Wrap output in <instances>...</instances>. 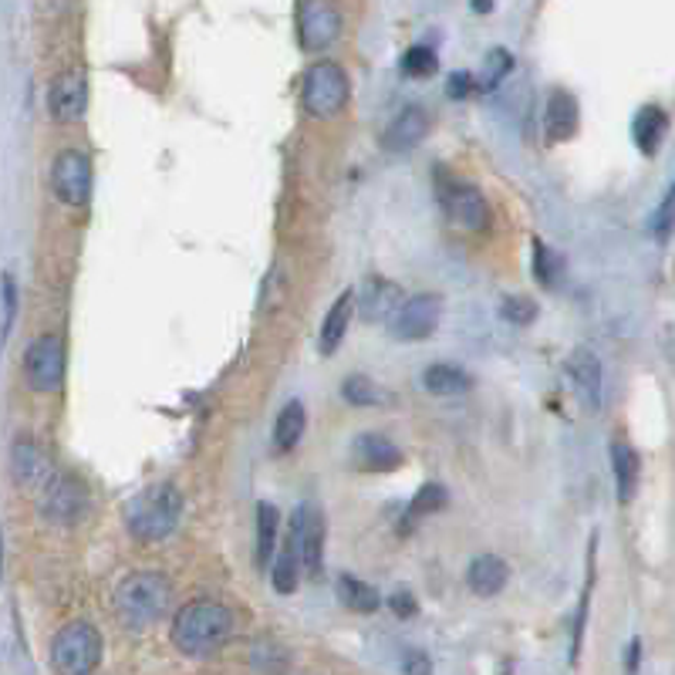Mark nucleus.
Here are the masks:
<instances>
[{
    "label": "nucleus",
    "instance_id": "obj_31",
    "mask_svg": "<svg viewBox=\"0 0 675 675\" xmlns=\"http://www.w3.org/2000/svg\"><path fill=\"white\" fill-rule=\"evenodd\" d=\"M449 504V493L443 483H425L419 486V493L412 496V504H409V514L412 517H425V514H436Z\"/></svg>",
    "mask_w": 675,
    "mask_h": 675
},
{
    "label": "nucleus",
    "instance_id": "obj_37",
    "mask_svg": "<svg viewBox=\"0 0 675 675\" xmlns=\"http://www.w3.org/2000/svg\"><path fill=\"white\" fill-rule=\"evenodd\" d=\"M430 655L425 652H419V649H409L406 655H402V672L406 675H430Z\"/></svg>",
    "mask_w": 675,
    "mask_h": 675
},
{
    "label": "nucleus",
    "instance_id": "obj_26",
    "mask_svg": "<svg viewBox=\"0 0 675 675\" xmlns=\"http://www.w3.org/2000/svg\"><path fill=\"white\" fill-rule=\"evenodd\" d=\"M304 425H308V412H304V402L291 399L277 412V422H274V446L277 453H291L301 436H304Z\"/></svg>",
    "mask_w": 675,
    "mask_h": 675
},
{
    "label": "nucleus",
    "instance_id": "obj_27",
    "mask_svg": "<svg viewBox=\"0 0 675 675\" xmlns=\"http://www.w3.org/2000/svg\"><path fill=\"white\" fill-rule=\"evenodd\" d=\"M277 534H280V510L267 501L257 504V564L270 567L277 554Z\"/></svg>",
    "mask_w": 675,
    "mask_h": 675
},
{
    "label": "nucleus",
    "instance_id": "obj_13",
    "mask_svg": "<svg viewBox=\"0 0 675 675\" xmlns=\"http://www.w3.org/2000/svg\"><path fill=\"white\" fill-rule=\"evenodd\" d=\"M88 105V82L85 71H61L48 88V112L55 122H79Z\"/></svg>",
    "mask_w": 675,
    "mask_h": 675
},
{
    "label": "nucleus",
    "instance_id": "obj_20",
    "mask_svg": "<svg viewBox=\"0 0 675 675\" xmlns=\"http://www.w3.org/2000/svg\"><path fill=\"white\" fill-rule=\"evenodd\" d=\"M270 581L280 594H291L298 588V578H301V554H298V538H294V530L288 527V538H284L280 551L274 554L270 561Z\"/></svg>",
    "mask_w": 675,
    "mask_h": 675
},
{
    "label": "nucleus",
    "instance_id": "obj_30",
    "mask_svg": "<svg viewBox=\"0 0 675 675\" xmlns=\"http://www.w3.org/2000/svg\"><path fill=\"white\" fill-rule=\"evenodd\" d=\"M341 399H345L348 406L372 409V406H382L388 396L382 393V388H378L372 378H365V375H348V378L341 382Z\"/></svg>",
    "mask_w": 675,
    "mask_h": 675
},
{
    "label": "nucleus",
    "instance_id": "obj_2",
    "mask_svg": "<svg viewBox=\"0 0 675 675\" xmlns=\"http://www.w3.org/2000/svg\"><path fill=\"white\" fill-rule=\"evenodd\" d=\"M180 517H183V493L172 483H156L149 490H142L125 507L129 534L146 544L166 541L180 527Z\"/></svg>",
    "mask_w": 675,
    "mask_h": 675
},
{
    "label": "nucleus",
    "instance_id": "obj_9",
    "mask_svg": "<svg viewBox=\"0 0 675 675\" xmlns=\"http://www.w3.org/2000/svg\"><path fill=\"white\" fill-rule=\"evenodd\" d=\"M51 190L68 206H85L92 196V162L79 149H64L51 162Z\"/></svg>",
    "mask_w": 675,
    "mask_h": 675
},
{
    "label": "nucleus",
    "instance_id": "obj_41",
    "mask_svg": "<svg viewBox=\"0 0 675 675\" xmlns=\"http://www.w3.org/2000/svg\"><path fill=\"white\" fill-rule=\"evenodd\" d=\"M0 564H4V551H0Z\"/></svg>",
    "mask_w": 675,
    "mask_h": 675
},
{
    "label": "nucleus",
    "instance_id": "obj_14",
    "mask_svg": "<svg viewBox=\"0 0 675 675\" xmlns=\"http://www.w3.org/2000/svg\"><path fill=\"white\" fill-rule=\"evenodd\" d=\"M425 135H430V116H425V109H419V105H406V109L382 132V149L409 153Z\"/></svg>",
    "mask_w": 675,
    "mask_h": 675
},
{
    "label": "nucleus",
    "instance_id": "obj_12",
    "mask_svg": "<svg viewBox=\"0 0 675 675\" xmlns=\"http://www.w3.org/2000/svg\"><path fill=\"white\" fill-rule=\"evenodd\" d=\"M341 14L335 4H301L298 8V41L304 51H325L338 41Z\"/></svg>",
    "mask_w": 675,
    "mask_h": 675
},
{
    "label": "nucleus",
    "instance_id": "obj_15",
    "mask_svg": "<svg viewBox=\"0 0 675 675\" xmlns=\"http://www.w3.org/2000/svg\"><path fill=\"white\" fill-rule=\"evenodd\" d=\"M351 456H354V463L369 473H388V470L402 467V449L382 433H362L351 443Z\"/></svg>",
    "mask_w": 675,
    "mask_h": 675
},
{
    "label": "nucleus",
    "instance_id": "obj_4",
    "mask_svg": "<svg viewBox=\"0 0 675 675\" xmlns=\"http://www.w3.org/2000/svg\"><path fill=\"white\" fill-rule=\"evenodd\" d=\"M101 662V635L88 622L64 625L51 642V665L58 675H92Z\"/></svg>",
    "mask_w": 675,
    "mask_h": 675
},
{
    "label": "nucleus",
    "instance_id": "obj_40",
    "mask_svg": "<svg viewBox=\"0 0 675 675\" xmlns=\"http://www.w3.org/2000/svg\"><path fill=\"white\" fill-rule=\"evenodd\" d=\"M638 655H642V642H638V638H631V646H628V665H625L628 675L638 668Z\"/></svg>",
    "mask_w": 675,
    "mask_h": 675
},
{
    "label": "nucleus",
    "instance_id": "obj_29",
    "mask_svg": "<svg viewBox=\"0 0 675 675\" xmlns=\"http://www.w3.org/2000/svg\"><path fill=\"white\" fill-rule=\"evenodd\" d=\"M564 270H567V264L554 246H547L544 240H534V277H538L541 288H547V291L561 288Z\"/></svg>",
    "mask_w": 675,
    "mask_h": 675
},
{
    "label": "nucleus",
    "instance_id": "obj_24",
    "mask_svg": "<svg viewBox=\"0 0 675 675\" xmlns=\"http://www.w3.org/2000/svg\"><path fill=\"white\" fill-rule=\"evenodd\" d=\"M351 314H354V291L348 288V291H341V298L325 314V325H322V351L325 354H335L338 345L345 341L348 325H351Z\"/></svg>",
    "mask_w": 675,
    "mask_h": 675
},
{
    "label": "nucleus",
    "instance_id": "obj_25",
    "mask_svg": "<svg viewBox=\"0 0 675 675\" xmlns=\"http://www.w3.org/2000/svg\"><path fill=\"white\" fill-rule=\"evenodd\" d=\"M422 385L430 396H459L467 393L473 385L470 372H463L459 365H449V362H439V365H430L422 372Z\"/></svg>",
    "mask_w": 675,
    "mask_h": 675
},
{
    "label": "nucleus",
    "instance_id": "obj_17",
    "mask_svg": "<svg viewBox=\"0 0 675 675\" xmlns=\"http://www.w3.org/2000/svg\"><path fill=\"white\" fill-rule=\"evenodd\" d=\"M567 372L575 378V388L584 402L588 412H598L601 402H605V393H601V362L594 359L591 348H575L571 362H567Z\"/></svg>",
    "mask_w": 675,
    "mask_h": 675
},
{
    "label": "nucleus",
    "instance_id": "obj_21",
    "mask_svg": "<svg viewBox=\"0 0 675 675\" xmlns=\"http://www.w3.org/2000/svg\"><path fill=\"white\" fill-rule=\"evenodd\" d=\"M612 470H615V486H618V504H631L642 463H638V453L625 439L612 443Z\"/></svg>",
    "mask_w": 675,
    "mask_h": 675
},
{
    "label": "nucleus",
    "instance_id": "obj_8",
    "mask_svg": "<svg viewBox=\"0 0 675 675\" xmlns=\"http://www.w3.org/2000/svg\"><path fill=\"white\" fill-rule=\"evenodd\" d=\"M443 317V298L439 294H415L406 298L396 314L388 317V335L396 341H422L430 338Z\"/></svg>",
    "mask_w": 675,
    "mask_h": 675
},
{
    "label": "nucleus",
    "instance_id": "obj_32",
    "mask_svg": "<svg viewBox=\"0 0 675 675\" xmlns=\"http://www.w3.org/2000/svg\"><path fill=\"white\" fill-rule=\"evenodd\" d=\"M399 68L406 71V75H412V79H430L433 71L439 68V61H436V51H433V48L415 45V48H409V51L402 55Z\"/></svg>",
    "mask_w": 675,
    "mask_h": 675
},
{
    "label": "nucleus",
    "instance_id": "obj_35",
    "mask_svg": "<svg viewBox=\"0 0 675 675\" xmlns=\"http://www.w3.org/2000/svg\"><path fill=\"white\" fill-rule=\"evenodd\" d=\"M0 294H4V325H0V345H4L11 328H14V317H17V284H14V274L0 277Z\"/></svg>",
    "mask_w": 675,
    "mask_h": 675
},
{
    "label": "nucleus",
    "instance_id": "obj_7",
    "mask_svg": "<svg viewBox=\"0 0 675 675\" xmlns=\"http://www.w3.org/2000/svg\"><path fill=\"white\" fill-rule=\"evenodd\" d=\"M24 378L34 393H58L64 382V341L58 335H38L27 345Z\"/></svg>",
    "mask_w": 675,
    "mask_h": 675
},
{
    "label": "nucleus",
    "instance_id": "obj_5",
    "mask_svg": "<svg viewBox=\"0 0 675 675\" xmlns=\"http://www.w3.org/2000/svg\"><path fill=\"white\" fill-rule=\"evenodd\" d=\"M304 109L314 119H328L338 116L348 101V75L345 68L335 61H317L304 71V85H301Z\"/></svg>",
    "mask_w": 675,
    "mask_h": 675
},
{
    "label": "nucleus",
    "instance_id": "obj_16",
    "mask_svg": "<svg viewBox=\"0 0 675 675\" xmlns=\"http://www.w3.org/2000/svg\"><path fill=\"white\" fill-rule=\"evenodd\" d=\"M354 298H359V311H362L365 322H388V317L396 314V308L402 304L399 284L385 280V277H369Z\"/></svg>",
    "mask_w": 675,
    "mask_h": 675
},
{
    "label": "nucleus",
    "instance_id": "obj_6",
    "mask_svg": "<svg viewBox=\"0 0 675 675\" xmlns=\"http://www.w3.org/2000/svg\"><path fill=\"white\" fill-rule=\"evenodd\" d=\"M439 203L446 209V217L456 224V227H463V230H486L490 224V206L483 200V193L473 186V183H463V180H456V176L443 172L439 169Z\"/></svg>",
    "mask_w": 675,
    "mask_h": 675
},
{
    "label": "nucleus",
    "instance_id": "obj_39",
    "mask_svg": "<svg viewBox=\"0 0 675 675\" xmlns=\"http://www.w3.org/2000/svg\"><path fill=\"white\" fill-rule=\"evenodd\" d=\"M388 605H393V612L399 615V618H409V615H415V598L402 588V591H396L393 598H388Z\"/></svg>",
    "mask_w": 675,
    "mask_h": 675
},
{
    "label": "nucleus",
    "instance_id": "obj_36",
    "mask_svg": "<svg viewBox=\"0 0 675 675\" xmlns=\"http://www.w3.org/2000/svg\"><path fill=\"white\" fill-rule=\"evenodd\" d=\"M672 213H675V196H672V190L662 196V203H659V209L652 213V224H649V230H652V237L659 240V243H668V237H672Z\"/></svg>",
    "mask_w": 675,
    "mask_h": 675
},
{
    "label": "nucleus",
    "instance_id": "obj_1",
    "mask_svg": "<svg viewBox=\"0 0 675 675\" xmlns=\"http://www.w3.org/2000/svg\"><path fill=\"white\" fill-rule=\"evenodd\" d=\"M233 635V612L220 601H190L180 615L172 618V646L183 655H209Z\"/></svg>",
    "mask_w": 675,
    "mask_h": 675
},
{
    "label": "nucleus",
    "instance_id": "obj_11",
    "mask_svg": "<svg viewBox=\"0 0 675 675\" xmlns=\"http://www.w3.org/2000/svg\"><path fill=\"white\" fill-rule=\"evenodd\" d=\"M291 530L298 538L301 567L311 578H317L322 575V554H325V517H322V510H317V504L298 507L291 517Z\"/></svg>",
    "mask_w": 675,
    "mask_h": 675
},
{
    "label": "nucleus",
    "instance_id": "obj_34",
    "mask_svg": "<svg viewBox=\"0 0 675 675\" xmlns=\"http://www.w3.org/2000/svg\"><path fill=\"white\" fill-rule=\"evenodd\" d=\"M510 71H514L510 51L493 48V51L486 55V68H483V75H480V88H496V85H501V79L510 75Z\"/></svg>",
    "mask_w": 675,
    "mask_h": 675
},
{
    "label": "nucleus",
    "instance_id": "obj_22",
    "mask_svg": "<svg viewBox=\"0 0 675 675\" xmlns=\"http://www.w3.org/2000/svg\"><path fill=\"white\" fill-rule=\"evenodd\" d=\"M665 125H668V119H665V112L659 109V105H646V109L638 112L635 122H631V135H635L638 153H642V156H655L659 146H662Z\"/></svg>",
    "mask_w": 675,
    "mask_h": 675
},
{
    "label": "nucleus",
    "instance_id": "obj_19",
    "mask_svg": "<svg viewBox=\"0 0 675 675\" xmlns=\"http://www.w3.org/2000/svg\"><path fill=\"white\" fill-rule=\"evenodd\" d=\"M544 129L554 142H567L578 132V101L571 92H551L544 105Z\"/></svg>",
    "mask_w": 675,
    "mask_h": 675
},
{
    "label": "nucleus",
    "instance_id": "obj_28",
    "mask_svg": "<svg viewBox=\"0 0 675 675\" xmlns=\"http://www.w3.org/2000/svg\"><path fill=\"white\" fill-rule=\"evenodd\" d=\"M338 598H341L345 608L359 612V615H372L382 605V594L372 584H365L362 578H351V575L338 578Z\"/></svg>",
    "mask_w": 675,
    "mask_h": 675
},
{
    "label": "nucleus",
    "instance_id": "obj_18",
    "mask_svg": "<svg viewBox=\"0 0 675 675\" xmlns=\"http://www.w3.org/2000/svg\"><path fill=\"white\" fill-rule=\"evenodd\" d=\"M507 578H510V567L504 557H496V554H480L470 561V571H467V584L473 594L480 598H493V594H501L507 588Z\"/></svg>",
    "mask_w": 675,
    "mask_h": 675
},
{
    "label": "nucleus",
    "instance_id": "obj_3",
    "mask_svg": "<svg viewBox=\"0 0 675 675\" xmlns=\"http://www.w3.org/2000/svg\"><path fill=\"white\" fill-rule=\"evenodd\" d=\"M169 581L156 571H135L129 575L119 588H116V615L125 628L138 631L149 628L162 618V612L169 608Z\"/></svg>",
    "mask_w": 675,
    "mask_h": 675
},
{
    "label": "nucleus",
    "instance_id": "obj_23",
    "mask_svg": "<svg viewBox=\"0 0 675 675\" xmlns=\"http://www.w3.org/2000/svg\"><path fill=\"white\" fill-rule=\"evenodd\" d=\"M48 477V459L41 446L34 439H17L14 443V480L21 486H38Z\"/></svg>",
    "mask_w": 675,
    "mask_h": 675
},
{
    "label": "nucleus",
    "instance_id": "obj_33",
    "mask_svg": "<svg viewBox=\"0 0 675 675\" xmlns=\"http://www.w3.org/2000/svg\"><path fill=\"white\" fill-rule=\"evenodd\" d=\"M501 317H504L507 325L527 328V325L538 322V304L530 301V298H523V294H510V298H504V304H501Z\"/></svg>",
    "mask_w": 675,
    "mask_h": 675
},
{
    "label": "nucleus",
    "instance_id": "obj_10",
    "mask_svg": "<svg viewBox=\"0 0 675 675\" xmlns=\"http://www.w3.org/2000/svg\"><path fill=\"white\" fill-rule=\"evenodd\" d=\"M41 514L51 523H79L88 514V493L75 477H51L48 490L41 496Z\"/></svg>",
    "mask_w": 675,
    "mask_h": 675
},
{
    "label": "nucleus",
    "instance_id": "obj_38",
    "mask_svg": "<svg viewBox=\"0 0 675 675\" xmlns=\"http://www.w3.org/2000/svg\"><path fill=\"white\" fill-rule=\"evenodd\" d=\"M470 88H473V75H470V71H453L449 85H446V95H449V98H463Z\"/></svg>",
    "mask_w": 675,
    "mask_h": 675
}]
</instances>
